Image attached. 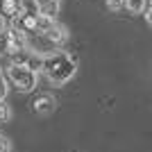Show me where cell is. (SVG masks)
Instances as JSON below:
<instances>
[{"mask_svg":"<svg viewBox=\"0 0 152 152\" xmlns=\"http://www.w3.org/2000/svg\"><path fill=\"white\" fill-rule=\"evenodd\" d=\"M45 77L50 80V84L55 86H61L66 84L68 80H73V75L77 73V61L73 55L64 50H57V52H48L43 55V70Z\"/></svg>","mask_w":152,"mask_h":152,"instance_id":"obj_1","label":"cell"},{"mask_svg":"<svg viewBox=\"0 0 152 152\" xmlns=\"http://www.w3.org/2000/svg\"><path fill=\"white\" fill-rule=\"evenodd\" d=\"M7 82H12L20 93H30L39 86V73H32V70L23 68V66H14L9 64L7 66Z\"/></svg>","mask_w":152,"mask_h":152,"instance_id":"obj_2","label":"cell"},{"mask_svg":"<svg viewBox=\"0 0 152 152\" xmlns=\"http://www.w3.org/2000/svg\"><path fill=\"white\" fill-rule=\"evenodd\" d=\"M5 59L9 64H14V66H23V68L32 70V73H41L43 70V55H39L37 50H30V48L16 50L12 55H7Z\"/></svg>","mask_w":152,"mask_h":152,"instance_id":"obj_3","label":"cell"},{"mask_svg":"<svg viewBox=\"0 0 152 152\" xmlns=\"http://www.w3.org/2000/svg\"><path fill=\"white\" fill-rule=\"evenodd\" d=\"M55 107H57V100H55L50 93L37 95L34 102H32V109H34L37 114H50V111H55Z\"/></svg>","mask_w":152,"mask_h":152,"instance_id":"obj_4","label":"cell"},{"mask_svg":"<svg viewBox=\"0 0 152 152\" xmlns=\"http://www.w3.org/2000/svg\"><path fill=\"white\" fill-rule=\"evenodd\" d=\"M0 16L12 23L16 16H20V0H0Z\"/></svg>","mask_w":152,"mask_h":152,"instance_id":"obj_5","label":"cell"},{"mask_svg":"<svg viewBox=\"0 0 152 152\" xmlns=\"http://www.w3.org/2000/svg\"><path fill=\"white\" fill-rule=\"evenodd\" d=\"M43 37L48 39V41H50V43L55 45V48H57V45L66 43V39H68V30H66L64 25H59V23H55V25H52L50 30L45 32Z\"/></svg>","mask_w":152,"mask_h":152,"instance_id":"obj_6","label":"cell"},{"mask_svg":"<svg viewBox=\"0 0 152 152\" xmlns=\"http://www.w3.org/2000/svg\"><path fill=\"white\" fill-rule=\"evenodd\" d=\"M59 14V0H45L39 5V16H48V18H55Z\"/></svg>","mask_w":152,"mask_h":152,"instance_id":"obj_7","label":"cell"},{"mask_svg":"<svg viewBox=\"0 0 152 152\" xmlns=\"http://www.w3.org/2000/svg\"><path fill=\"white\" fill-rule=\"evenodd\" d=\"M52 25H55V18H48V16H37L34 18V32L37 34H45Z\"/></svg>","mask_w":152,"mask_h":152,"instance_id":"obj_8","label":"cell"},{"mask_svg":"<svg viewBox=\"0 0 152 152\" xmlns=\"http://www.w3.org/2000/svg\"><path fill=\"white\" fill-rule=\"evenodd\" d=\"M20 14H25L30 18L39 16V2L37 0H20Z\"/></svg>","mask_w":152,"mask_h":152,"instance_id":"obj_9","label":"cell"},{"mask_svg":"<svg viewBox=\"0 0 152 152\" xmlns=\"http://www.w3.org/2000/svg\"><path fill=\"white\" fill-rule=\"evenodd\" d=\"M145 2L148 0H125V7L132 14H141L143 9H145Z\"/></svg>","mask_w":152,"mask_h":152,"instance_id":"obj_10","label":"cell"},{"mask_svg":"<svg viewBox=\"0 0 152 152\" xmlns=\"http://www.w3.org/2000/svg\"><path fill=\"white\" fill-rule=\"evenodd\" d=\"M12 121V107L5 100H0V123H9Z\"/></svg>","mask_w":152,"mask_h":152,"instance_id":"obj_11","label":"cell"},{"mask_svg":"<svg viewBox=\"0 0 152 152\" xmlns=\"http://www.w3.org/2000/svg\"><path fill=\"white\" fill-rule=\"evenodd\" d=\"M7 93H9V84H7V75L0 70V100H5Z\"/></svg>","mask_w":152,"mask_h":152,"instance_id":"obj_12","label":"cell"},{"mask_svg":"<svg viewBox=\"0 0 152 152\" xmlns=\"http://www.w3.org/2000/svg\"><path fill=\"white\" fill-rule=\"evenodd\" d=\"M107 7L111 12H121L123 7H125V0H107Z\"/></svg>","mask_w":152,"mask_h":152,"instance_id":"obj_13","label":"cell"},{"mask_svg":"<svg viewBox=\"0 0 152 152\" xmlns=\"http://www.w3.org/2000/svg\"><path fill=\"white\" fill-rule=\"evenodd\" d=\"M0 152H12V141L0 134Z\"/></svg>","mask_w":152,"mask_h":152,"instance_id":"obj_14","label":"cell"},{"mask_svg":"<svg viewBox=\"0 0 152 152\" xmlns=\"http://www.w3.org/2000/svg\"><path fill=\"white\" fill-rule=\"evenodd\" d=\"M145 23H148V25L152 27V7H150V9L145 12Z\"/></svg>","mask_w":152,"mask_h":152,"instance_id":"obj_15","label":"cell"},{"mask_svg":"<svg viewBox=\"0 0 152 152\" xmlns=\"http://www.w3.org/2000/svg\"><path fill=\"white\" fill-rule=\"evenodd\" d=\"M2 59H5V55H2V52H0V66H2Z\"/></svg>","mask_w":152,"mask_h":152,"instance_id":"obj_16","label":"cell"},{"mask_svg":"<svg viewBox=\"0 0 152 152\" xmlns=\"http://www.w3.org/2000/svg\"><path fill=\"white\" fill-rule=\"evenodd\" d=\"M37 2H39V5H41V2H45V0H37Z\"/></svg>","mask_w":152,"mask_h":152,"instance_id":"obj_17","label":"cell"}]
</instances>
